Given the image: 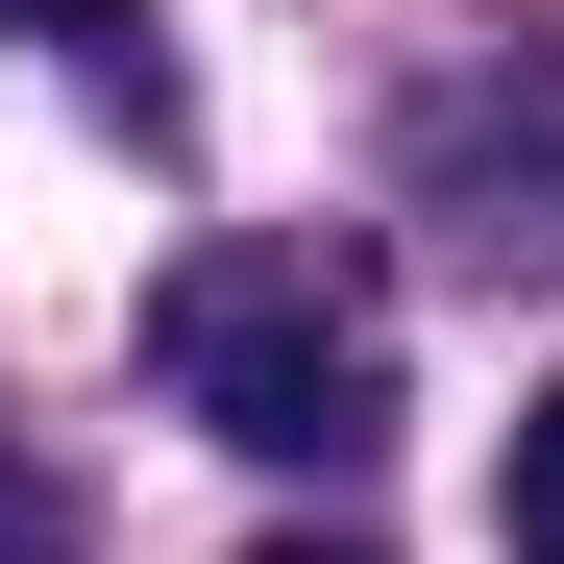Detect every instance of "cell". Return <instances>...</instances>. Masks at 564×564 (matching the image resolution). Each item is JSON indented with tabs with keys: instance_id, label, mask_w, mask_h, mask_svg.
Here are the masks:
<instances>
[{
	"instance_id": "1",
	"label": "cell",
	"mask_w": 564,
	"mask_h": 564,
	"mask_svg": "<svg viewBox=\"0 0 564 564\" xmlns=\"http://www.w3.org/2000/svg\"><path fill=\"white\" fill-rule=\"evenodd\" d=\"M148 344H172V417L246 442V466H368L393 442V319H368L319 246H197Z\"/></svg>"
},
{
	"instance_id": "2",
	"label": "cell",
	"mask_w": 564,
	"mask_h": 564,
	"mask_svg": "<svg viewBox=\"0 0 564 564\" xmlns=\"http://www.w3.org/2000/svg\"><path fill=\"white\" fill-rule=\"evenodd\" d=\"M491 516H516V564H564V393L516 417V466H491Z\"/></svg>"
},
{
	"instance_id": "3",
	"label": "cell",
	"mask_w": 564,
	"mask_h": 564,
	"mask_svg": "<svg viewBox=\"0 0 564 564\" xmlns=\"http://www.w3.org/2000/svg\"><path fill=\"white\" fill-rule=\"evenodd\" d=\"M246 564H393V540H246Z\"/></svg>"
}]
</instances>
